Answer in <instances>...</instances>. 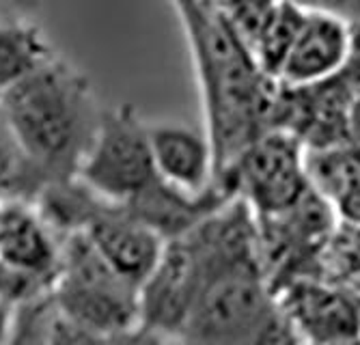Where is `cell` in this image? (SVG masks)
Listing matches in <instances>:
<instances>
[{
  "label": "cell",
  "instance_id": "cell-1",
  "mask_svg": "<svg viewBox=\"0 0 360 345\" xmlns=\"http://www.w3.org/2000/svg\"><path fill=\"white\" fill-rule=\"evenodd\" d=\"M203 106V130L214 147L218 177L268 130L278 84L257 65L222 5L177 3Z\"/></svg>",
  "mask_w": 360,
  "mask_h": 345
},
{
  "label": "cell",
  "instance_id": "cell-2",
  "mask_svg": "<svg viewBox=\"0 0 360 345\" xmlns=\"http://www.w3.org/2000/svg\"><path fill=\"white\" fill-rule=\"evenodd\" d=\"M102 110L89 76L60 54L0 96V112L46 185L78 175Z\"/></svg>",
  "mask_w": 360,
  "mask_h": 345
},
{
  "label": "cell",
  "instance_id": "cell-3",
  "mask_svg": "<svg viewBox=\"0 0 360 345\" xmlns=\"http://www.w3.org/2000/svg\"><path fill=\"white\" fill-rule=\"evenodd\" d=\"M177 345H300L264 270L214 278L194 300Z\"/></svg>",
  "mask_w": 360,
  "mask_h": 345
},
{
  "label": "cell",
  "instance_id": "cell-4",
  "mask_svg": "<svg viewBox=\"0 0 360 345\" xmlns=\"http://www.w3.org/2000/svg\"><path fill=\"white\" fill-rule=\"evenodd\" d=\"M52 298L65 320L95 339L108 341L141 328V289L112 272L84 235L63 240Z\"/></svg>",
  "mask_w": 360,
  "mask_h": 345
},
{
  "label": "cell",
  "instance_id": "cell-5",
  "mask_svg": "<svg viewBox=\"0 0 360 345\" xmlns=\"http://www.w3.org/2000/svg\"><path fill=\"white\" fill-rule=\"evenodd\" d=\"M76 177L100 199L121 207L134 203L160 181L151 160L147 121L134 106H104Z\"/></svg>",
  "mask_w": 360,
  "mask_h": 345
},
{
  "label": "cell",
  "instance_id": "cell-6",
  "mask_svg": "<svg viewBox=\"0 0 360 345\" xmlns=\"http://www.w3.org/2000/svg\"><path fill=\"white\" fill-rule=\"evenodd\" d=\"M218 185L257 221H272L311 193L307 149L285 130H268L218 177Z\"/></svg>",
  "mask_w": 360,
  "mask_h": 345
},
{
  "label": "cell",
  "instance_id": "cell-7",
  "mask_svg": "<svg viewBox=\"0 0 360 345\" xmlns=\"http://www.w3.org/2000/svg\"><path fill=\"white\" fill-rule=\"evenodd\" d=\"M352 58V30L345 15L328 5H302L296 35L278 70L276 84L311 89L339 78Z\"/></svg>",
  "mask_w": 360,
  "mask_h": 345
},
{
  "label": "cell",
  "instance_id": "cell-8",
  "mask_svg": "<svg viewBox=\"0 0 360 345\" xmlns=\"http://www.w3.org/2000/svg\"><path fill=\"white\" fill-rule=\"evenodd\" d=\"M147 138L158 179L188 197H205L218 185L214 147L201 128L184 121H147Z\"/></svg>",
  "mask_w": 360,
  "mask_h": 345
},
{
  "label": "cell",
  "instance_id": "cell-9",
  "mask_svg": "<svg viewBox=\"0 0 360 345\" xmlns=\"http://www.w3.org/2000/svg\"><path fill=\"white\" fill-rule=\"evenodd\" d=\"M106 266L129 285L143 287L165 255L167 242L121 205L106 203L80 233Z\"/></svg>",
  "mask_w": 360,
  "mask_h": 345
},
{
  "label": "cell",
  "instance_id": "cell-10",
  "mask_svg": "<svg viewBox=\"0 0 360 345\" xmlns=\"http://www.w3.org/2000/svg\"><path fill=\"white\" fill-rule=\"evenodd\" d=\"M63 237L30 201L0 203V266L58 280Z\"/></svg>",
  "mask_w": 360,
  "mask_h": 345
},
{
  "label": "cell",
  "instance_id": "cell-11",
  "mask_svg": "<svg viewBox=\"0 0 360 345\" xmlns=\"http://www.w3.org/2000/svg\"><path fill=\"white\" fill-rule=\"evenodd\" d=\"M300 343H326L360 339V318L356 308L337 292L307 285L291 294L289 306H281Z\"/></svg>",
  "mask_w": 360,
  "mask_h": 345
},
{
  "label": "cell",
  "instance_id": "cell-12",
  "mask_svg": "<svg viewBox=\"0 0 360 345\" xmlns=\"http://www.w3.org/2000/svg\"><path fill=\"white\" fill-rule=\"evenodd\" d=\"M307 175L313 190L354 223H360V147L339 145L307 151Z\"/></svg>",
  "mask_w": 360,
  "mask_h": 345
},
{
  "label": "cell",
  "instance_id": "cell-13",
  "mask_svg": "<svg viewBox=\"0 0 360 345\" xmlns=\"http://www.w3.org/2000/svg\"><path fill=\"white\" fill-rule=\"evenodd\" d=\"M54 56L56 50L39 22L13 9L0 26V96L39 72Z\"/></svg>",
  "mask_w": 360,
  "mask_h": 345
},
{
  "label": "cell",
  "instance_id": "cell-14",
  "mask_svg": "<svg viewBox=\"0 0 360 345\" xmlns=\"http://www.w3.org/2000/svg\"><path fill=\"white\" fill-rule=\"evenodd\" d=\"M46 188L44 179L28 160L11 125L0 112V203L30 201L35 203Z\"/></svg>",
  "mask_w": 360,
  "mask_h": 345
},
{
  "label": "cell",
  "instance_id": "cell-15",
  "mask_svg": "<svg viewBox=\"0 0 360 345\" xmlns=\"http://www.w3.org/2000/svg\"><path fill=\"white\" fill-rule=\"evenodd\" d=\"M60 313L54 298H46L15 308L11 332L5 345H52Z\"/></svg>",
  "mask_w": 360,
  "mask_h": 345
},
{
  "label": "cell",
  "instance_id": "cell-16",
  "mask_svg": "<svg viewBox=\"0 0 360 345\" xmlns=\"http://www.w3.org/2000/svg\"><path fill=\"white\" fill-rule=\"evenodd\" d=\"M13 315H15V308L9 306L5 300H0V345L7 343V337H9L11 324H13Z\"/></svg>",
  "mask_w": 360,
  "mask_h": 345
},
{
  "label": "cell",
  "instance_id": "cell-17",
  "mask_svg": "<svg viewBox=\"0 0 360 345\" xmlns=\"http://www.w3.org/2000/svg\"><path fill=\"white\" fill-rule=\"evenodd\" d=\"M15 7H11V5H5V3H0V26H3V22L11 15V11H13Z\"/></svg>",
  "mask_w": 360,
  "mask_h": 345
}]
</instances>
